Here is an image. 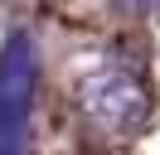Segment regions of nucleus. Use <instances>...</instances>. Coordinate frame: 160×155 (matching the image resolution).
<instances>
[{
  "label": "nucleus",
  "mask_w": 160,
  "mask_h": 155,
  "mask_svg": "<svg viewBox=\"0 0 160 155\" xmlns=\"http://www.w3.org/2000/svg\"><path fill=\"white\" fill-rule=\"evenodd\" d=\"M78 102H82V112H88L102 131H117V136L136 131V126L146 121V112H150L146 87L131 73H121V68H97V73H88L78 82Z\"/></svg>",
  "instance_id": "f257e3e1"
},
{
  "label": "nucleus",
  "mask_w": 160,
  "mask_h": 155,
  "mask_svg": "<svg viewBox=\"0 0 160 155\" xmlns=\"http://www.w3.org/2000/svg\"><path fill=\"white\" fill-rule=\"evenodd\" d=\"M34 97V48L24 34H10L0 53V116H24Z\"/></svg>",
  "instance_id": "f03ea898"
},
{
  "label": "nucleus",
  "mask_w": 160,
  "mask_h": 155,
  "mask_svg": "<svg viewBox=\"0 0 160 155\" xmlns=\"http://www.w3.org/2000/svg\"><path fill=\"white\" fill-rule=\"evenodd\" d=\"M24 145V116H0V155H20Z\"/></svg>",
  "instance_id": "7ed1b4c3"
},
{
  "label": "nucleus",
  "mask_w": 160,
  "mask_h": 155,
  "mask_svg": "<svg viewBox=\"0 0 160 155\" xmlns=\"http://www.w3.org/2000/svg\"><path fill=\"white\" fill-rule=\"evenodd\" d=\"M121 5H131V10H150L155 0H121Z\"/></svg>",
  "instance_id": "20e7f679"
}]
</instances>
